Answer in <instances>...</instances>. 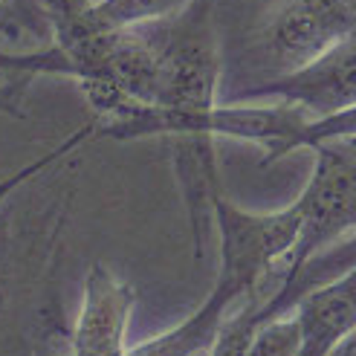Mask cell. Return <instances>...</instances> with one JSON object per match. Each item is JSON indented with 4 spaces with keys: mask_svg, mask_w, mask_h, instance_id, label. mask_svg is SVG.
<instances>
[{
    "mask_svg": "<svg viewBox=\"0 0 356 356\" xmlns=\"http://www.w3.org/2000/svg\"><path fill=\"white\" fill-rule=\"evenodd\" d=\"M350 3H353V6H356V0H350Z\"/></svg>",
    "mask_w": 356,
    "mask_h": 356,
    "instance_id": "cell-14",
    "label": "cell"
},
{
    "mask_svg": "<svg viewBox=\"0 0 356 356\" xmlns=\"http://www.w3.org/2000/svg\"><path fill=\"white\" fill-rule=\"evenodd\" d=\"M41 238L26 226H12V211L0 215V345L15 310L32 296L41 270Z\"/></svg>",
    "mask_w": 356,
    "mask_h": 356,
    "instance_id": "cell-7",
    "label": "cell"
},
{
    "mask_svg": "<svg viewBox=\"0 0 356 356\" xmlns=\"http://www.w3.org/2000/svg\"><path fill=\"white\" fill-rule=\"evenodd\" d=\"M29 76L24 73H0V111L21 116V99L29 87Z\"/></svg>",
    "mask_w": 356,
    "mask_h": 356,
    "instance_id": "cell-11",
    "label": "cell"
},
{
    "mask_svg": "<svg viewBox=\"0 0 356 356\" xmlns=\"http://www.w3.org/2000/svg\"><path fill=\"white\" fill-rule=\"evenodd\" d=\"M293 313L301 325L298 356H327L348 333L356 330V261L301 296Z\"/></svg>",
    "mask_w": 356,
    "mask_h": 356,
    "instance_id": "cell-6",
    "label": "cell"
},
{
    "mask_svg": "<svg viewBox=\"0 0 356 356\" xmlns=\"http://www.w3.org/2000/svg\"><path fill=\"white\" fill-rule=\"evenodd\" d=\"M235 102H266L290 104L307 119H325L356 108V35L327 49L322 58L287 76H275L255 87H243L232 96Z\"/></svg>",
    "mask_w": 356,
    "mask_h": 356,
    "instance_id": "cell-4",
    "label": "cell"
},
{
    "mask_svg": "<svg viewBox=\"0 0 356 356\" xmlns=\"http://www.w3.org/2000/svg\"><path fill=\"white\" fill-rule=\"evenodd\" d=\"M32 356H70V353H56V348H41V350H35Z\"/></svg>",
    "mask_w": 356,
    "mask_h": 356,
    "instance_id": "cell-13",
    "label": "cell"
},
{
    "mask_svg": "<svg viewBox=\"0 0 356 356\" xmlns=\"http://www.w3.org/2000/svg\"><path fill=\"white\" fill-rule=\"evenodd\" d=\"M136 305V290L119 278L108 264L96 261L84 278V298L70 330V356H124L131 310Z\"/></svg>",
    "mask_w": 356,
    "mask_h": 356,
    "instance_id": "cell-5",
    "label": "cell"
},
{
    "mask_svg": "<svg viewBox=\"0 0 356 356\" xmlns=\"http://www.w3.org/2000/svg\"><path fill=\"white\" fill-rule=\"evenodd\" d=\"M301 353V325L296 313H284L264 322L246 348V356H298Z\"/></svg>",
    "mask_w": 356,
    "mask_h": 356,
    "instance_id": "cell-9",
    "label": "cell"
},
{
    "mask_svg": "<svg viewBox=\"0 0 356 356\" xmlns=\"http://www.w3.org/2000/svg\"><path fill=\"white\" fill-rule=\"evenodd\" d=\"M353 35L356 6L350 0H281L264 24L261 56L275 76H287Z\"/></svg>",
    "mask_w": 356,
    "mask_h": 356,
    "instance_id": "cell-3",
    "label": "cell"
},
{
    "mask_svg": "<svg viewBox=\"0 0 356 356\" xmlns=\"http://www.w3.org/2000/svg\"><path fill=\"white\" fill-rule=\"evenodd\" d=\"M93 136H96V119H93V122H87V124H81L79 131H73V134H70V136L61 142V145H56V148H52L49 154L38 156V159H35V163L24 165L21 171H15V174L3 177V180H0V206H3V203L9 200V194H15V191L21 188V186H26L29 180H35V177H38L41 171H47L49 165H56L61 156L73 154L79 145H84V142H87V139H93Z\"/></svg>",
    "mask_w": 356,
    "mask_h": 356,
    "instance_id": "cell-10",
    "label": "cell"
},
{
    "mask_svg": "<svg viewBox=\"0 0 356 356\" xmlns=\"http://www.w3.org/2000/svg\"><path fill=\"white\" fill-rule=\"evenodd\" d=\"M211 220L220 238L218 281L229 284L243 301L264 296L273 273L293 252L301 229L298 206L278 211H246L218 191L211 200Z\"/></svg>",
    "mask_w": 356,
    "mask_h": 356,
    "instance_id": "cell-2",
    "label": "cell"
},
{
    "mask_svg": "<svg viewBox=\"0 0 356 356\" xmlns=\"http://www.w3.org/2000/svg\"><path fill=\"white\" fill-rule=\"evenodd\" d=\"M327 356H356V330H353V333H348L345 339H342L339 345H336Z\"/></svg>",
    "mask_w": 356,
    "mask_h": 356,
    "instance_id": "cell-12",
    "label": "cell"
},
{
    "mask_svg": "<svg viewBox=\"0 0 356 356\" xmlns=\"http://www.w3.org/2000/svg\"><path fill=\"white\" fill-rule=\"evenodd\" d=\"M186 6L188 0H99L93 3V21L102 29H139L165 24Z\"/></svg>",
    "mask_w": 356,
    "mask_h": 356,
    "instance_id": "cell-8",
    "label": "cell"
},
{
    "mask_svg": "<svg viewBox=\"0 0 356 356\" xmlns=\"http://www.w3.org/2000/svg\"><path fill=\"white\" fill-rule=\"evenodd\" d=\"M313 154V177L296 200L301 215L298 241L266 284L270 296L310 258L327 252V246L339 243L342 238L356 235V136L316 145Z\"/></svg>",
    "mask_w": 356,
    "mask_h": 356,
    "instance_id": "cell-1",
    "label": "cell"
}]
</instances>
